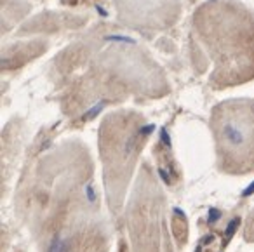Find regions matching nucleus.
Returning <instances> with one entry per match:
<instances>
[{
    "mask_svg": "<svg viewBox=\"0 0 254 252\" xmlns=\"http://www.w3.org/2000/svg\"><path fill=\"white\" fill-rule=\"evenodd\" d=\"M191 25L214 63V89L253 80L254 12L246 4L240 0L205 2L193 12Z\"/></svg>",
    "mask_w": 254,
    "mask_h": 252,
    "instance_id": "f257e3e1",
    "label": "nucleus"
},
{
    "mask_svg": "<svg viewBox=\"0 0 254 252\" xmlns=\"http://www.w3.org/2000/svg\"><path fill=\"white\" fill-rule=\"evenodd\" d=\"M87 167L89 164H73L68 179H60L49 191L39 193L51 207L40 233V252H106L103 224L91 214L94 191L87 179H78Z\"/></svg>",
    "mask_w": 254,
    "mask_h": 252,
    "instance_id": "f03ea898",
    "label": "nucleus"
},
{
    "mask_svg": "<svg viewBox=\"0 0 254 252\" xmlns=\"http://www.w3.org/2000/svg\"><path fill=\"white\" fill-rule=\"evenodd\" d=\"M219 167L232 174L254 171V101L228 99L211 115Z\"/></svg>",
    "mask_w": 254,
    "mask_h": 252,
    "instance_id": "7ed1b4c3",
    "label": "nucleus"
},
{
    "mask_svg": "<svg viewBox=\"0 0 254 252\" xmlns=\"http://www.w3.org/2000/svg\"><path fill=\"white\" fill-rule=\"evenodd\" d=\"M119 19L138 32H159L180 19L181 0H115Z\"/></svg>",
    "mask_w": 254,
    "mask_h": 252,
    "instance_id": "20e7f679",
    "label": "nucleus"
}]
</instances>
